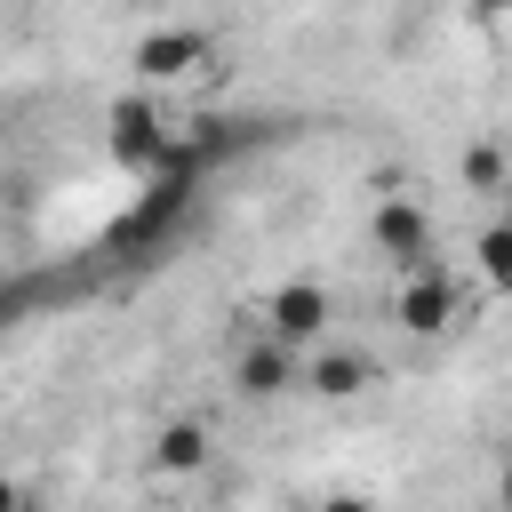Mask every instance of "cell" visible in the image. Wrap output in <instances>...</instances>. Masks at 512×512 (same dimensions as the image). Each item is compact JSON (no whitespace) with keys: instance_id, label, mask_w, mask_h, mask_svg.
<instances>
[{"instance_id":"6da1fadb","label":"cell","mask_w":512,"mask_h":512,"mask_svg":"<svg viewBox=\"0 0 512 512\" xmlns=\"http://www.w3.org/2000/svg\"><path fill=\"white\" fill-rule=\"evenodd\" d=\"M168 144H176V128H168V112H160L144 88L104 104V152H112V168H128V176H160Z\"/></svg>"},{"instance_id":"7a4b0ae2","label":"cell","mask_w":512,"mask_h":512,"mask_svg":"<svg viewBox=\"0 0 512 512\" xmlns=\"http://www.w3.org/2000/svg\"><path fill=\"white\" fill-rule=\"evenodd\" d=\"M392 320L432 344V336H448V328L464 320V296H456V280H448L440 264H416V272L400 280V296H392Z\"/></svg>"},{"instance_id":"3957f363","label":"cell","mask_w":512,"mask_h":512,"mask_svg":"<svg viewBox=\"0 0 512 512\" xmlns=\"http://www.w3.org/2000/svg\"><path fill=\"white\" fill-rule=\"evenodd\" d=\"M328 320H336V296H328L320 280H280V288L264 296V328H272V336H288L296 352L328 344Z\"/></svg>"},{"instance_id":"277c9868","label":"cell","mask_w":512,"mask_h":512,"mask_svg":"<svg viewBox=\"0 0 512 512\" xmlns=\"http://www.w3.org/2000/svg\"><path fill=\"white\" fill-rule=\"evenodd\" d=\"M128 64H136V80H144V88L192 80V72L208 64V32H192V24H152V32L128 48Z\"/></svg>"},{"instance_id":"5b68a950","label":"cell","mask_w":512,"mask_h":512,"mask_svg":"<svg viewBox=\"0 0 512 512\" xmlns=\"http://www.w3.org/2000/svg\"><path fill=\"white\" fill-rule=\"evenodd\" d=\"M368 240H376V248H384V264H400V272L432 264V216H424L408 192H384V200H376V216H368Z\"/></svg>"},{"instance_id":"8992f818","label":"cell","mask_w":512,"mask_h":512,"mask_svg":"<svg viewBox=\"0 0 512 512\" xmlns=\"http://www.w3.org/2000/svg\"><path fill=\"white\" fill-rule=\"evenodd\" d=\"M296 384H304V352H296L288 336H272V328L232 360V392H240V400H280V392H296Z\"/></svg>"},{"instance_id":"52a82bcc","label":"cell","mask_w":512,"mask_h":512,"mask_svg":"<svg viewBox=\"0 0 512 512\" xmlns=\"http://www.w3.org/2000/svg\"><path fill=\"white\" fill-rule=\"evenodd\" d=\"M368 384H376L368 352H352V344H312L304 352V392L312 400H360Z\"/></svg>"},{"instance_id":"ba28073f","label":"cell","mask_w":512,"mask_h":512,"mask_svg":"<svg viewBox=\"0 0 512 512\" xmlns=\"http://www.w3.org/2000/svg\"><path fill=\"white\" fill-rule=\"evenodd\" d=\"M152 464H160V472H200V464H208V424H200V416H176V424H160V440H152Z\"/></svg>"},{"instance_id":"9c48e42d","label":"cell","mask_w":512,"mask_h":512,"mask_svg":"<svg viewBox=\"0 0 512 512\" xmlns=\"http://www.w3.org/2000/svg\"><path fill=\"white\" fill-rule=\"evenodd\" d=\"M472 256H480V280H488L496 296H512V224H488V232L472 240Z\"/></svg>"},{"instance_id":"30bf717a","label":"cell","mask_w":512,"mask_h":512,"mask_svg":"<svg viewBox=\"0 0 512 512\" xmlns=\"http://www.w3.org/2000/svg\"><path fill=\"white\" fill-rule=\"evenodd\" d=\"M504 184H512V160L496 144H472L464 152V192H504Z\"/></svg>"},{"instance_id":"8fae6325","label":"cell","mask_w":512,"mask_h":512,"mask_svg":"<svg viewBox=\"0 0 512 512\" xmlns=\"http://www.w3.org/2000/svg\"><path fill=\"white\" fill-rule=\"evenodd\" d=\"M496 496H504V504H512V456H504V472H496Z\"/></svg>"},{"instance_id":"7c38bea8","label":"cell","mask_w":512,"mask_h":512,"mask_svg":"<svg viewBox=\"0 0 512 512\" xmlns=\"http://www.w3.org/2000/svg\"><path fill=\"white\" fill-rule=\"evenodd\" d=\"M472 8H480V16H504V8H512V0H472Z\"/></svg>"}]
</instances>
